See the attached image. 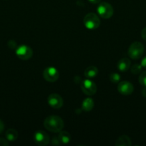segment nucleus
Listing matches in <instances>:
<instances>
[{"instance_id":"nucleus-1","label":"nucleus","mask_w":146,"mask_h":146,"mask_svg":"<svg viewBox=\"0 0 146 146\" xmlns=\"http://www.w3.org/2000/svg\"><path fill=\"white\" fill-rule=\"evenodd\" d=\"M44 128L52 133H60L64 128V121L57 115H50L44 121Z\"/></svg>"},{"instance_id":"nucleus-2","label":"nucleus","mask_w":146,"mask_h":146,"mask_svg":"<svg viewBox=\"0 0 146 146\" xmlns=\"http://www.w3.org/2000/svg\"><path fill=\"white\" fill-rule=\"evenodd\" d=\"M144 53V46L139 41L133 42L128 49V56L132 59H139Z\"/></svg>"},{"instance_id":"nucleus-3","label":"nucleus","mask_w":146,"mask_h":146,"mask_svg":"<svg viewBox=\"0 0 146 146\" xmlns=\"http://www.w3.org/2000/svg\"><path fill=\"white\" fill-rule=\"evenodd\" d=\"M84 24L88 29L94 30L100 27V20L97 14L94 13H89L84 17Z\"/></svg>"},{"instance_id":"nucleus-4","label":"nucleus","mask_w":146,"mask_h":146,"mask_svg":"<svg viewBox=\"0 0 146 146\" xmlns=\"http://www.w3.org/2000/svg\"><path fill=\"white\" fill-rule=\"evenodd\" d=\"M97 13L102 19H110L114 13L113 7L107 2H102L97 7Z\"/></svg>"},{"instance_id":"nucleus-5","label":"nucleus","mask_w":146,"mask_h":146,"mask_svg":"<svg viewBox=\"0 0 146 146\" xmlns=\"http://www.w3.org/2000/svg\"><path fill=\"white\" fill-rule=\"evenodd\" d=\"M80 86L82 92L87 96H92L97 92V86L90 78L82 81Z\"/></svg>"},{"instance_id":"nucleus-6","label":"nucleus","mask_w":146,"mask_h":146,"mask_svg":"<svg viewBox=\"0 0 146 146\" xmlns=\"http://www.w3.org/2000/svg\"><path fill=\"white\" fill-rule=\"evenodd\" d=\"M59 76H60V74H59L58 70L52 66L46 68L43 72V77L48 82H55L58 80Z\"/></svg>"},{"instance_id":"nucleus-7","label":"nucleus","mask_w":146,"mask_h":146,"mask_svg":"<svg viewBox=\"0 0 146 146\" xmlns=\"http://www.w3.org/2000/svg\"><path fill=\"white\" fill-rule=\"evenodd\" d=\"M16 55L20 59L26 61V60L29 59L32 56L33 51L28 46L22 45L19 46L16 49Z\"/></svg>"},{"instance_id":"nucleus-8","label":"nucleus","mask_w":146,"mask_h":146,"mask_svg":"<svg viewBox=\"0 0 146 146\" xmlns=\"http://www.w3.org/2000/svg\"><path fill=\"white\" fill-rule=\"evenodd\" d=\"M48 104L52 108L54 109H59L63 106V99L59 94H52L48 96Z\"/></svg>"},{"instance_id":"nucleus-9","label":"nucleus","mask_w":146,"mask_h":146,"mask_svg":"<svg viewBox=\"0 0 146 146\" xmlns=\"http://www.w3.org/2000/svg\"><path fill=\"white\" fill-rule=\"evenodd\" d=\"M34 140L39 145H47L50 143V137L48 134L43 131H38L34 133Z\"/></svg>"},{"instance_id":"nucleus-10","label":"nucleus","mask_w":146,"mask_h":146,"mask_svg":"<svg viewBox=\"0 0 146 146\" xmlns=\"http://www.w3.org/2000/svg\"><path fill=\"white\" fill-rule=\"evenodd\" d=\"M117 91L120 94L124 96H129L133 94L134 87L131 83L128 81H122L117 86Z\"/></svg>"},{"instance_id":"nucleus-11","label":"nucleus","mask_w":146,"mask_h":146,"mask_svg":"<svg viewBox=\"0 0 146 146\" xmlns=\"http://www.w3.org/2000/svg\"><path fill=\"white\" fill-rule=\"evenodd\" d=\"M130 64L131 62L129 58H123L117 62V69L121 72H125L130 68Z\"/></svg>"},{"instance_id":"nucleus-12","label":"nucleus","mask_w":146,"mask_h":146,"mask_svg":"<svg viewBox=\"0 0 146 146\" xmlns=\"http://www.w3.org/2000/svg\"><path fill=\"white\" fill-rule=\"evenodd\" d=\"M98 74V68L94 66L87 67L84 72V76L87 78H93Z\"/></svg>"},{"instance_id":"nucleus-13","label":"nucleus","mask_w":146,"mask_h":146,"mask_svg":"<svg viewBox=\"0 0 146 146\" xmlns=\"http://www.w3.org/2000/svg\"><path fill=\"white\" fill-rule=\"evenodd\" d=\"M131 145V140L126 135H123L119 137L115 142L116 146H130Z\"/></svg>"},{"instance_id":"nucleus-14","label":"nucleus","mask_w":146,"mask_h":146,"mask_svg":"<svg viewBox=\"0 0 146 146\" xmlns=\"http://www.w3.org/2000/svg\"><path fill=\"white\" fill-rule=\"evenodd\" d=\"M94 103L92 98H87L83 101L82 104V108L83 111H86V112H89V111H92L94 107Z\"/></svg>"},{"instance_id":"nucleus-15","label":"nucleus","mask_w":146,"mask_h":146,"mask_svg":"<svg viewBox=\"0 0 146 146\" xmlns=\"http://www.w3.org/2000/svg\"><path fill=\"white\" fill-rule=\"evenodd\" d=\"M5 135L7 141L13 142V141H15L18 138V132L14 128H9L7 131Z\"/></svg>"},{"instance_id":"nucleus-16","label":"nucleus","mask_w":146,"mask_h":146,"mask_svg":"<svg viewBox=\"0 0 146 146\" xmlns=\"http://www.w3.org/2000/svg\"><path fill=\"white\" fill-rule=\"evenodd\" d=\"M58 138L61 143L67 144L70 143V140H71V135L67 131H60Z\"/></svg>"},{"instance_id":"nucleus-17","label":"nucleus","mask_w":146,"mask_h":146,"mask_svg":"<svg viewBox=\"0 0 146 146\" xmlns=\"http://www.w3.org/2000/svg\"><path fill=\"white\" fill-rule=\"evenodd\" d=\"M130 71H131L132 74H135V75H137V74H140V72L142 71L141 64H134V65L131 67V68H130Z\"/></svg>"},{"instance_id":"nucleus-18","label":"nucleus","mask_w":146,"mask_h":146,"mask_svg":"<svg viewBox=\"0 0 146 146\" xmlns=\"http://www.w3.org/2000/svg\"><path fill=\"white\" fill-rule=\"evenodd\" d=\"M109 78H110V81L113 84H118L119 81H120V76L117 73H112L110 74Z\"/></svg>"},{"instance_id":"nucleus-19","label":"nucleus","mask_w":146,"mask_h":146,"mask_svg":"<svg viewBox=\"0 0 146 146\" xmlns=\"http://www.w3.org/2000/svg\"><path fill=\"white\" fill-rule=\"evenodd\" d=\"M138 81L142 86L146 87V71H143L140 74Z\"/></svg>"},{"instance_id":"nucleus-20","label":"nucleus","mask_w":146,"mask_h":146,"mask_svg":"<svg viewBox=\"0 0 146 146\" xmlns=\"http://www.w3.org/2000/svg\"><path fill=\"white\" fill-rule=\"evenodd\" d=\"M8 46L11 49H15L16 47H17V43L13 40H10L8 41Z\"/></svg>"},{"instance_id":"nucleus-21","label":"nucleus","mask_w":146,"mask_h":146,"mask_svg":"<svg viewBox=\"0 0 146 146\" xmlns=\"http://www.w3.org/2000/svg\"><path fill=\"white\" fill-rule=\"evenodd\" d=\"M8 145L9 143L7 140L0 138V146H7Z\"/></svg>"},{"instance_id":"nucleus-22","label":"nucleus","mask_w":146,"mask_h":146,"mask_svg":"<svg viewBox=\"0 0 146 146\" xmlns=\"http://www.w3.org/2000/svg\"><path fill=\"white\" fill-rule=\"evenodd\" d=\"M52 144L53 145H60V144H61V142H60L58 137H54V138L52 139Z\"/></svg>"},{"instance_id":"nucleus-23","label":"nucleus","mask_w":146,"mask_h":146,"mask_svg":"<svg viewBox=\"0 0 146 146\" xmlns=\"http://www.w3.org/2000/svg\"><path fill=\"white\" fill-rule=\"evenodd\" d=\"M141 36H142V38H143L145 41H146V27L142 30Z\"/></svg>"},{"instance_id":"nucleus-24","label":"nucleus","mask_w":146,"mask_h":146,"mask_svg":"<svg viewBox=\"0 0 146 146\" xmlns=\"http://www.w3.org/2000/svg\"><path fill=\"white\" fill-rule=\"evenodd\" d=\"M4 123L1 120H0V135L2 133V132L4 131Z\"/></svg>"},{"instance_id":"nucleus-25","label":"nucleus","mask_w":146,"mask_h":146,"mask_svg":"<svg viewBox=\"0 0 146 146\" xmlns=\"http://www.w3.org/2000/svg\"><path fill=\"white\" fill-rule=\"evenodd\" d=\"M141 66L142 67H144L145 68H146V56L141 61Z\"/></svg>"},{"instance_id":"nucleus-26","label":"nucleus","mask_w":146,"mask_h":146,"mask_svg":"<svg viewBox=\"0 0 146 146\" xmlns=\"http://www.w3.org/2000/svg\"><path fill=\"white\" fill-rule=\"evenodd\" d=\"M88 1H90V3H92V4H99V3L101 1V0H88Z\"/></svg>"},{"instance_id":"nucleus-27","label":"nucleus","mask_w":146,"mask_h":146,"mask_svg":"<svg viewBox=\"0 0 146 146\" xmlns=\"http://www.w3.org/2000/svg\"><path fill=\"white\" fill-rule=\"evenodd\" d=\"M142 94H143V96L146 97V87L143 89V91H142Z\"/></svg>"}]
</instances>
